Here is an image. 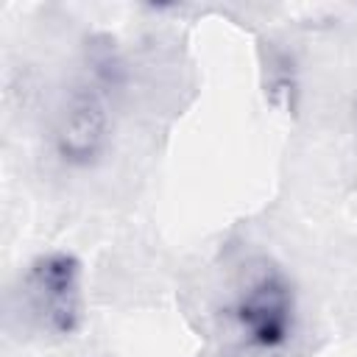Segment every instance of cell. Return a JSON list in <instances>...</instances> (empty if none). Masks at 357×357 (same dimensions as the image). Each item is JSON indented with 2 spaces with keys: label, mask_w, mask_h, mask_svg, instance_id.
Here are the masks:
<instances>
[{
  "label": "cell",
  "mask_w": 357,
  "mask_h": 357,
  "mask_svg": "<svg viewBox=\"0 0 357 357\" xmlns=\"http://www.w3.org/2000/svg\"><path fill=\"white\" fill-rule=\"evenodd\" d=\"M22 293L36 324L56 335L70 337L84 321V296H81V262L67 251L39 254L25 276Z\"/></svg>",
  "instance_id": "1"
},
{
  "label": "cell",
  "mask_w": 357,
  "mask_h": 357,
  "mask_svg": "<svg viewBox=\"0 0 357 357\" xmlns=\"http://www.w3.org/2000/svg\"><path fill=\"white\" fill-rule=\"evenodd\" d=\"M234 318L251 346L276 349L293 332V290L276 271L257 276L237 298Z\"/></svg>",
  "instance_id": "2"
},
{
  "label": "cell",
  "mask_w": 357,
  "mask_h": 357,
  "mask_svg": "<svg viewBox=\"0 0 357 357\" xmlns=\"http://www.w3.org/2000/svg\"><path fill=\"white\" fill-rule=\"evenodd\" d=\"M56 153L73 167L95 165L109 145L106 103L92 89H78L67 98L53 128Z\"/></svg>",
  "instance_id": "3"
}]
</instances>
